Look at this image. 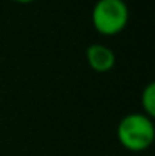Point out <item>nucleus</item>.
Returning <instances> with one entry per match:
<instances>
[{
    "label": "nucleus",
    "mask_w": 155,
    "mask_h": 156,
    "mask_svg": "<svg viewBox=\"0 0 155 156\" xmlns=\"http://www.w3.org/2000/svg\"><path fill=\"white\" fill-rule=\"evenodd\" d=\"M128 7L124 0H97L92 9V25L100 35H119L128 25Z\"/></svg>",
    "instance_id": "obj_2"
},
{
    "label": "nucleus",
    "mask_w": 155,
    "mask_h": 156,
    "mask_svg": "<svg viewBox=\"0 0 155 156\" xmlns=\"http://www.w3.org/2000/svg\"><path fill=\"white\" fill-rule=\"evenodd\" d=\"M117 140L125 150L140 153L152 146L155 140L153 118L145 113H128L119 121Z\"/></svg>",
    "instance_id": "obj_1"
},
{
    "label": "nucleus",
    "mask_w": 155,
    "mask_h": 156,
    "mask_svg": "<svg viewBox=\"0 0 155 156\" xmlns=\"http://www.w3.org/2000/svg\"><path fill=\"white\" fill-rule=\"evenodd\" d=\"M12 2H17V3H22V5H25V3H32V2H35V0H12Z\"/></svg>",
    "instance_id": "obj_5"
},
{
    "label": "nucleus",
    "mask_w": 155,
    "mask_h": 156,
    "mask_svg": "<svg viewBox=\"0 0 155 156\" xmlns=\"http://www.w3.org/2000/svg\"><path fill=\"white\" fill-rule=\"evenodd\" d=\"M85 57L94 72L98 73H107L115 66V53L110 47L103 45V43H92L87 47Z\"/></svg>",
    "instance_id": "obj_3"
},
{
    "label": "nucleus",
    "mask_w": 155,
    "mask_h": 156,
    "mask_svg": "<svg viewBox=\"0 0 155 156\" xmlns=\"http://www.w3.org/2000/svg\"><path fill=\"white\" fill-rule=\"evenodd\" d=\"M140 103H142V113L153 118L155 116V83H149L142 90Z\"/></svg>",
    "instance_id": "obj_4"
}]
</instances>
